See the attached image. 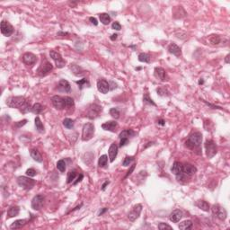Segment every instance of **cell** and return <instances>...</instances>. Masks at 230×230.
<instances>
[{
    "instance_id": "cell-1",
    "label": "cell",
    "mask_w": 230,
    "mask_h": 230,
    "mask_svg": "<svg viewBox=\"0 0 230 230\" xmlns=\"http://www.w3.org/2000/svg\"><path fill=\"white\" fill-rule=\"evenodd\" d=\"M6 104L10 108H16L20 110L23 113H25L30 111V102L23 96H12L6 100Z\"/></svg>"
},
{
    "instance_id": "cell-2",
    "label": "cell",
    "mask_w": 230,
    "mask_h": 230,
    "mask_svg": "<svg viewBox=\"0 0 230 230\" xmlns=\"http://www.w3.org/2000/svg\"><path fill=\"white\" fill-rule=\"evenodd\" d=\"M202 142V134L199 131H192L188 137L187 141L185 142V146L190 149L195 150L199 148Z\"/></svg>"
},
{
    "instance_id": "cell-3",
    "label": "cell",
    "mask_w": 230,
    "mask_h": 230,
    "mask_svg": "<svg viewBox=\"0 0 230 230\" xmlns=\"http://www.w3.org/2000/svg\"><path fill=\"white\" fill-rule=\"evenodd\" d=\"M17 184L25 191L32 190L34 185L36 184V181L30 178L29 176H19L17 178Z\"/></svg>"
},
{
    "instance_id": "cell-4",
    "label": "cell",
    "mask_w": 230,
    "mask_h": 230,
    "mask_svg": "<svg viewBox=\"0 0 230 230\" xmlns=\"http://www.w3.org/2000/svg\"><path fill=\"white\" fill-rule=\"evenodd\" d=\"M95 125L91 122L85 123L83 126L82 129V140L83 141H89L93 138L95 135Z\"/></svg>"
},
{
    "instance_id": "cell-5",
    "label": "cell",
    "mask_w": 230,
    "mask_h": 230,
    "mask_svg": "<svg viewBox=\"0 0 230 230\" xmlns=\"http://www.w3.org/2000/svg\"><path fill=\"white\" fill-rule=\"evenodd\" d=\"M52 69H53L52 64L50 62H49L46 59H43L41 64L40 65V66L37 69V74L40 77H45L52 71Z\"/></svg>"
},
{
    "instance_id": "cell-6",
    "label": "cell",
    "mask_w": 230,
    "mask_h": 230,
    "mask_svg": "<svg viewBox=\"0 0 230 230\" xmlns=\"http://www.w3.org/2000/svg\"><path fill=\"white\" fill-rule=\"evenodd\" d=\"M205 150L206 156L209 159H211L217 153V148L213 140H207L205 142Z\"/></svg>"
},
{
    "instance_id": "cell-7",
    "label": "cell",
    "mask_w": 230,
    "mask_h": 230,
    "mask_svg": "<svg viewBox=\"0 0 230 230\" xmlns=\"http://www.w3.org/2000/svg\"><path fill=\"white\" fill-rule=\"evenodd\" d=\"M49 56L50 58L54 60L56 66L58 68H62L66 65V60H64V59L62 58V56L60 55L59 52L56 51V50H50L49 51Z\"/></svg>"
},
{
    "instance_id": "cell-8",
    "label": "cell",
    "mask_w": 230,
    "mask_h": 230,
    "mask_svg": "<svg viewBox=\"0 0 230 230\" xmlns=\"http://www.w3.org/2000/svg\"><path fill=\"white\" fill-rule=\"evenodd\" d=\"M211 210H212V213L215 217H217L219 220L221 221H225L226 218H227V216H228V213H227V210L220 207L218 204H214L211 208Z\"/></svg>"
},
{
    "instance_id": "cell-9",
    "label": "cell",
    "mask_w": 230,
    "mask_h": 230,
    "mask_svg": "<svg viewBox=\"0 0 230 230\" xmlns=\"http://www.w3.org/2000/svg\"><path fill=\"white\" fill-rule=\"evenodd\" d=\"M51 102H52V105L55 107V109H57L59 111L64 110L65 108H66L65 99H64V97H61L59 95L52 96L51 97Z\"/></svg>"
},
{
    "instance_id": "cell-10",
    "label": "cell",
    "mask_w": 230,
    "mask_h": 230,
    "mask_svg": "<svg viewBox=\"0 0 230 230\" xmlns=\"http://www.w3.org/2000/svg\"><path fill=\"white\" fill-rule=\"evenodd\" d=\"M44 196L41 194H37L36 196H34L32 199V209L33 210H41L43 207L44 204Z\"/></svg>"
},
{
    "instance_id": "cell-11",
    "label": "cell",
    "mask_w": 230,
    "mask_h": 230,
    "mask_svg": "<svg viewBox=\"0 0 230 230\" xmlns=\"http://www.w3.org/2000/svg\"><path fill=\"white\" fill-rule=\"evenodd\" d=\"M102 106H100L96 103H93V104H91L89 106L88 113H87V118H89L91 120H94L96 117H98L99 114L102 113Z\"/></svg>"
},
{
    "instance_id": "cell-12",
    "label": "cell",
    "mask_w": 230,
    "mask_h": 230,
    "mask_svg": "<svg viewBox=\"0 0 230 230\" xmlns=\"http://www.w3.org/2000/svg\"><path fill=\"white\" fill-rule=\"evenodd\" d=\"M142 205L141 204H137L135 205L132 210L130 211V213L128 214V218L130 219V221L131 222H134L136 219H138L141 214V211H142Z\"/></svg>"
},
{
    "instance_id": "cell-13",
    "label": "cell",
    "mask_w": 230,
    "mask_h": 230,
    "mask_svg": "<svg viewBox=\"0 0 230 230\" xmlns=\"http://www.w3.org/2000/svg\"><path fill=\"white\" fill-rule=\"evenodd\" d=\"M154 76L157 80L162 81V82H166V81L169 80V77H168L166 71L164 70L163 67H158V66L155 67Z\"/></svg>"
},
{
    "instance_id": "cell-14",
    "label": "cell",
    "mask_w": 230,
    "mask_h": 230,
    "mask_svg": "<svg viewBox=\"0 0 230 230\" xmlns=\"http://www.w3.org/2000/svg\"><path fill=\"white\" fill-rule=\"evenodd\" d=\"M171 172L176 176L177 180L180 181L183 179V173H182V164L180 162H174L171 168Z\"/></svg>"
},
{
    "instance_id": "cell-15",
    "label": "cell",
    "mask_w": 230,
    "mask_h": 230,
    "mask_svg": "<svg viewBox=\"0 0 230 230\" xmlns=\"http://www.w3.org/2000/svg\"><path fill=\"white\" fill-rule=\"evenodd\" d=\"M1 33L5 37H9L14 33V27L8 22L3 20L1 22Z\"/></svg>"
},
{
    "instance_id": "cell-16",
    "label": "cell",
    "mask_w": 230,
    "mask_h": 230,
    "mask_svg": "<svg viewBox=\"0 0 230 230\" xmlns=\"http://www.w3.org/2000/svg\"><path fill=\"white\" fill-rule=\"evenodd\" d=\"M23 62L26 65V66H33L36 62H37V57L36 55H34L31 52H26L23 55Z\"/></svg>"
},
{
    "instance_id": "cell-17",
    "label": "cell",
    "mask_w": 230,
    "mask_h": 230,
    "mask_svg": "<svg viewBox=\"0 0 230 230\" xmlns=\"http://www.w3.org/2000/svg\"><path fill=\"white\" fill-rule=\"evenodd\" d=\"M96 85H97L98 91L101 94L105 95V94H107L110 91V84L107 82L105 79H102V78L99 79L98 81H97Z\"/></svg>"
},
{
    "instance_id": "cell-18",
    "label": "cell",
    "mask_w": 230,
    "mask_h": 230,
    "mask_svg": "<svg viewBox=\"0 0 230 230\" xmlns=\"http://www.w3.org/2000/svg\"><path fill=\"white\" fill-rule=\"evenodd\" d=\"M57 90L60 93H70L71 92V85L65 79H61L58 85H57Z\"/></svg>"
},
{
    "instance_id": "cell-19",
    "label": "cell",
    "mask_w": 230,
    "mask_h": 230,
    "mask_svg": "<svg viewBox=\"0 0 230 230\" xmlns=\"http://www.w3.org/2000/svg\"><path fill=\"white\" fill-rule=\"evenodd\" d=\"M196 172H197V168H196L193 164H189V163H186V164H182V173H183L185 175L192 176V175H193Z\"/></svg>"
},
{
    "instance_id": "cell-20",
    "label": "cell",
    "mask_w": 230,
    "mask_h": 230,
    "mask_svg": "<svg viewBox=\"0 0 230 230\" xmlns=\"http://www.w3.org/2000/svg\"><path fill=\"white\" fill-rule=\"evenodd\" d=\"M118 127H119V125L115 120H109V121H106L103 124H102V130L107 131L115 132L117 131Z\"/></svg>"
},
{
    "instance_id": "cell-21",
    "label": "cell",
    "mask_w": 230,
    "mask_h": 230,
    "mask_svg": "<svg viewBox=\"0 0 230 230\" xmlns=\"http://www.w3.org/2000/svg\"><path fill=\"white\" fill-rule=\"evenodd\" d=\"M118 148L119 147L117 146L116 143H113L110 148H109V150H108V154H109V158H110V162L113 163L114 162V160L117 157V155H118Z\"/></svg>"
},
{
    "instance_id": "cell-22",
    "label": "cell",
    "mask_w": 230,
    "mask_h": 230,
    "mask_svg": "<svg viewBox=\"0 0 230 230\" xmlns=\"http://www.w3.org/2000/svg\"><path fill=\"white\" fill-rule=\"evenodd\" d=\"M182 217V212L180 210H174L172 213L170 214L169 219L170 221H172L173 223H178Z\"/></svg>"
},
{
    "instance_id": "cell-23",
    "label": "cell",
    "mask_w": 230,
    "mask_h": 230,
    "mask_svg": "<svg viewBox=\"0 0 230 230\" xmlns=\"http://www.w3.org/2000/svg\"><path fill=\"white\" fill-rule=\"evenodd\" d=\"M168 49L169 53H171V54H173V55H174L176 57H180L181 55V48L177 44H175V43H171L168 46V49Z\"/></svg>"
},
{
    "instance_id": "cell-24",
    "label": "cell",
    "mask_w": 230,
    "mask_h": 230,
    "mask_svg": "<svg viewBox=\"0 0 230 230\" xmlns=\"http://www.w3.org/2000/svg\"><path fill=\"white\" fill-rule=\"evenodd\" d=\"M30 155H31L32 158H33L34 161H36L38 163H42L43 158H42V156H41V154L40 153V151L38 149H36V148L31 149Z\"/></svg>"
},
{
    "instance_id": "cell-25",
    "label": "cell",
    "mask_w": 230,
    "mask_h": 230,
    "mask_svg": "<svg viewBox=\"0 0 230 230\" xmlns=\"http://www.w3.org/2000/svg\"><path fill=\"white\" fill-rule=\"evenodd\" d=\"M70 69H71L72 73L77 77H82L85 74V71L83 69L82 67L76 65V64H71L70 65Z\"/></svg>"
},
{
    "instance_id": "cell-26",
    "label": "cell",
    "mask_w": 230,
    "mask_h": 230,
    "mask_svg": "<svg viewBox=\"0 0 230 230\" xmlns=\"http://www.w3.org/2000/svg\"><path fill=\"white\" fill-rule=\"evenodd\" d=\"M27 222H28L27 219H18V220H16L14 223L11 224L10 229H20V228H23L27 224Z\"/></svg>"
},
{
    "instance_id": "cell-27",
    "label": "cell",
    "mask_w": 230,
    "mask_h": 230,
    "mask_svg": "<svg viewBox=\"0 0 230 230\" xmlns=\"http://www.w3.org/2000/svg\"><path fill=\"white\" fill-rule=\"evenodd\" d=\"M20 212V208L18 206H12L9 208V210H7L6 213V218H11V217H15L18 216V214Z\"/></svg>"
},
{
    "instance_id": "cell-28",
    "label": "cell",
    "mask_w": 230,
    "mask_h": 230,
    "mask_svg": "<svg viewBox=\"0 0 230 230\" xmlns=\"http://www.w3.org/2000/svg\"><path fill=\"white\" fill-rule=\"evenodd\" d=\"M196 206H197L199 209H200L201 210H203V211H205V212H208V211L210 210V204H209L207 201L203 200V199L198 200L197 202H196Z\"/></svg>"
},
{
    "instance_id": "cell-29",
    "label": "cell",
    "mask_w": 230,
    "mask_h": 230,
    "mask_svg": "<svg viewBox=\"0 0 230 230\" xmlns=\"http://www.w3.org/2000/svg\"><path fill=\"white\" fill-rule=\"evenodd\" d=\"M44 109H45V107L42 105V104H41V103H39V102H36V103H34L33 106H32V108H31V112L34 113V114L38 115L40 114V113H41L43 111H44Z\"/></svg>"
},
{
    "instance_id": "cell-30",
    "label": "cell",
    "mask_w": 230,
    "mask_h": 230,
    "mask_svg": "<svg viewBox=\"0 0 230 230\" xmlns=\"http://www.w3.org/2000/svg\"><path fill=\"white\" fill-rule=\"evenodd\" d=\"M209 40H210V43L211 45H213V46H218V45L221 43L222 38H221L220 35H215V34H213V35H210V36Z\"/></svg>"
},
{
    "instance_id": "cell-31",
    "label": "cell",
    "mask_w": 230,
    "mask_h": 230,
    "mask_svg": "<svg viewBox=\"0 0 230 230\" xmlns=\"http://www.w3.org/2000/svg\"><path fill=\"white\" fill-rule=\"evenodd\" d=\"M192 226H193V223L192 220H184L179 224L178 228L181 230H189L192 228Z\"/></svg>"
},
{
    "instance_id": "cell-32",
    "label": "cell",
    "mask_w": 230,
    "mask_h": 230,
    "mask_svg": "<svg viewBox=\"0 0 230 230\" xmlns=\"http://www.w3.org/2000/svg\"><path fill=\"white\" fill-rule=\"evenodd\" d=\"M34 124H35V127H36V130L37 131L40 132V133H44L45 132V130H44V126L41 120V119L37 116L34 120Z\"/></svg>"
},
{
    "instance_id": "cell-33",
    "label": "cell",
    "mask_w": 230,
    "mask_h": 230,
    "mask_svg": "<svg viewBox=\"0 0 230 230\" xmlns=\"http://www.w3.org/2000/svg\"><path fill=\"white\" fill-rule=\"evenodd\" d=\"M99 19H100V22L104 24V25H108L110 23H111V17L108 14L106 13H102L99 15Z\"/></svg>"
},
{
    "instance_id": "cell-34",
    "label": "cell",
    "mask_w": 230,
    "mask_h": 230,
    "mask_svg": "<svg viewBox=\"0 0 230 230\" xmlns=\"http://www.w3.org/2000/svg\"><path fill=\"white\" fill-rule=\"evenodd\" d=\"M135 135V132L133 131L132 130H125V131H122L120 133L119 135V138L121 139V138H128L130 139V138H131Z\"/></svg>"
},
{
    "instance_id": "cell-35",
    "label": "cell",
    "mask_w": 230,
    "mask_h": 230,
    "mask_svg": "<svg viewBox=\"0 0 230 230\" xmlns=\"http://www.w3.org/2000/svg\"><path fill=\"white\" fill-rule=\"evenodd\" d=\"M62 124H63V126H64L66 129H67V130H71V129L74 128L75 121H74V120H72V119H70V118H66V119L63 120Z\"/></svg>"
},
{
    "instance_id": "cell-36",
    "label": "cell",
    "mask_w": 230,
    "mask_h": 230,
    "mask_svg": "<svg viewBox=\"0 0 230 230\" xmlns=\"http://www.w3.org/2000/svg\"><path fill=\"white\" fill-rule=\"evenodd\" d=\"M107 163H108V157L106 155H102L100 156L98 160V166L101 168H105L107 166Z\"/></svg>"
},
{
    "instance_id": "cell-37",
    "label": "cell",
    "mask_w": 230,
    "mask_h": 230,
    "mask_svg": "<svg viewBox=\"0 0 230 230\" xmlns=\"http://www.w3.org/2000/svg\"><path fill=\"white\" fill-rule=\"evenodd\" d=\"M77 177V172L76 171H69L67 173V177H66V183L69 184L71 183L72 181H74L75 178Z\"/></svg>"
},
{
    "instance_id": "cell-38",
    "label": "cell",
    "mask_w": 230,
    "mask_h": 230,
    "mask_svg": "<svg viewBox=\"0 0 230 230\" xmlns=\"http://www.w3.org/2000/svg\"><path fill=\"white\" fill-rule=\"evenodd\" d=\"M138 58V60L140 62H144V63H149L150 62V56L147 53H140Z\"/></svg>"
},
{
    "instance_id": "cell-39",
    "label": "cell",
    "mask_w": 230,
    "mask_h": 230,
    "mask_svg": "<svg viewBox=\"0 0 230 230\" xmlns=\"http://www.w3.org/2000/svg\"><path fill=\"white\" fill-rule=\"evenodd\" d=\"M57 168L60 173H64L66 171V162L63 159H60L57 162Z\"/></svg>"
},
{
    "instance_id": "cell-40",
    "label": "cell",
    "mask_w": 230,
    "mask_h": 230,
    "mask_svg": "<svg viewBox=\"0 0 230 230\" xmlns=\"http://www.w3.org/2000/svg\"><path fill=\"white\" fill-rule=\"evenodd\" d=\"M76 84L78 85V87H79L80 90H82L83 87H84V85H87V87H90V84L88 82V80L85 79V78H83V79L79 80V81H76Z\"/></svg>"
},
{
    "instance_id": "cell-41",
    "label": "cell",
    "mask_w": 230,
    "mask_h": 230,
    "mask_svg": "<svg viewBox=\"0 0 230 230\" xmlns=\"http://www.w3.org/2000/svg\"><path fill=\"white\" fill-rule=\"evenodd\" d=\"M143 102H144V103H148V104H151V105H153V106H156V104L153 102V100L149 97V95H148V93L144 94V96H143Z\"/></svg>"
},
{
    "instance_id": "cell-42",
    "label": "cell",
    "mask_w": 230,
    "mask_h": 230,
    "mask_svg": "<svg viewBox=\"0 0 230 230\" xmlns=\"http://www.w3.org/2000/svg\"><path fill=\"white\" fill-rule=\"evenodd\" d=\"M134 156H126L124 160L122 161V165L123 166H129L134 161Z\"/></svg>"
},
{
    "instance_id": "cell-43",
    "label": "cell",
    "mask_w": 230,
    "mask_h": 230,
    "mask_svg": "<svg viewBox=\"0 0 230 230\" xmlns=\"http://www.w3.org/2000/svg\"><path fill=\"white\" fill-rule=\"evenodd\" d=\"M110 114L112 115V117L115 120L120 118V112H119V110L117 108H112L110 110Z\"/></svg>"
},
{
    "instance_id": "cell-44",
    "label": "cell",
    "mask_w": 230,
    "mask_h": 230,
    "mask_svg": "<svg viewBox=\"0 0 230 230\" xmlns=\"http://www.w3.org/2000/svg\"><path fill=\"white\" fill-rule=\"evenodd\" d=\"M65 99V102H66V107H73L75 105V102H74V99L72 97H69V96H65L64 97Z\"/></svg>"
},
{
    "instance_id": "cell-45",
    "label": "cell",
    "mask_w": 230,
    "mask_h": 230,
    "mask_svg": "<svg viewBox=\"0 0 230 230\" xmlns=\"http://www.w3.org/2000/svg\"><path fill=\"white\" fill-rule=\"evenodd\" d=\"M156 92L157 94L160 95V96H168L169 95V93L166 89H164L163 87H160V88H157L156 89Z\"/></svg>"
},
{
    "instance_id": "cell-46",
    "label": "cell",
    "mask_w": 230,
    "mask_h": 230,
    "mask_svg": "<svg viewBox=\"0 0 230 230\" xmlns=\"http://www.w3.org/2000/svg\"><path fill=\"white\" fill-rule=\"evenodd\" d=\"M25 174H26V175H27V176H29V177H34V176L37 174L36 171H35L33 168H29V169H27Z\"/></svg>"
},
{
    "instance_id": "cell-47",
    "label": "cell",
    "mask_w": 230,
    "mask_h": 230,
    "mask_svg": "<svg viewBox=\"0 0 230 230\" xmlns=\"http://www.w3.org/2000/svg\"><path fill=\"white\" fill-rule=\"evenodd\" d=\"M158 228L159 229H173V228L171 226H169L168 224H165V223L158 224Z\"/></svg>"
},
{
    "instance_id": "cell-48",
    "label": "cell",
    "mask_w": 230,
    "mask_h": 230,
    "mask_svg": "<svg viewBox=\"0 0 230 230\" xmlns=\"http://www.w3.org/2000/svg\"><path fill=\"white\" fill-rule=\"evenodd\" d=\"M112 28H113V30H116V31H120V30H121V25H120V23H118V22H113V24H112Z\"/></svg>"
},
{
    "instance_id": "cell-49",
    "label": "cell",
    "mask_w": 230,
    "mask_h": 230,
    "mask_svg": "<svg viewBox=\"0 0 230 230\" xmlns=\"http://www.w3.org/2000/svg\"><path fill=\"white\" fill-rule=\"evenodd\" d=\"M26 123H27V120H23L21 121H17L16 123V126L17 128H21V127L24 126Z\"/></svg>"
},
{
    "instance_id": "cell-50",
    "label": "cell",
    "mask_w": 230,
    "mask_h": 230,
    "mask_svg": "<svg viewBox=\"0 0 230 230\" xmlns=\"http://www.w3.org/2000/svg\"><path fill=\"white\" fill-rule=\"evenodd\" d=\"M204 103H206L208 106H210V107H212L213 109H219V110H223V108H221V107H219V106H217V105H214V104H211V103H209L208 102H206L205 100H201Z\"/></svg>"
},
{
    "instance_id": "cell-51",
    "label": "cell",
    "mask_w": 230,
    "mask_h": 230,
    "mask_svg": "<svg viewBox=\"0 0 230 230\" xmlns=\"http://www.w3.org/2000/svg\"><path fill=\"white\" fill-rule=\"evenodd\" d=\"M129 143V139L128 138H121L120 139V148H122L124 146H126Z\"/></svg>"
},
{
    "instance_id": "cell-52",
    "label": "cell",
    "mask_w": 230,
    "mask_h": 230,
    "mask_svg": "<svg viewBox=\"0 0 230 230\" xmlns=\"http://www.w3.org/2000/svg\"><path fill=\"white\" fill-rule=\"evenodd\" d=\"M135 165H136V164H132V165H131V168H130V170H129V171H128V172H127V174H126V175H125V177H124V179H126V178H128V177H129V176H130V175H131V173H132V172H133V170H134V169H135Z\"/></svg>"
},
{
    "instance_id": "cell-53",
    "label": "cell",
    "mask_w": 230,
    "mask_h": 230,
    "mask_svg": "<svg viewBox=\"0 0 230 230\" xmlns=\"http://www.w3.org/2000/svg\"><path fill=\"white\" fill-rule=\"evenodd\" d=\"M89 21L91 22V23H93L94 25H98V22H97V20H96V18H95V17H90L89 18Z\"/></svg>"
},
{
    "instance_id": "cell-54",
    "label": "cell",
    "mask_w": 230,
    "mask_h": 230,
    "mask_svg": "<svg viewBox=\"0 0 230 230\" xmlns=\"http://www.w3.org/2000/svg\"><path fill=\"white\" fill-rule=\"evenodd\" d=\"M83 178H84V175H83L82 174H79V176H78V177H77V181L73 182V185H77L78 182H80V181H82Z\"/></svg>"
},
{
    "instance_id": "cell-55",
    "label": "cell",
    "mask_w": 230,
    "mask_h": 230,
    "mask_svg": "<svg viewBox=\"0 0 230 230\" xmlns=\"http://www.w3.org/2000/svg\"><path fill=\"white\" fill-rule=\"evenodd\" d=\"M109 183H110V181H105V182H104V183H103V184L102 185V191H104V190L106 189V187H107V185H108Z\"/></svg>"
},
{
    "instance_id": "cell-56",
    "label": "cell",
    "mask_w": 230,
    "mask_h": 230,
    "mask_svg": "<svg viewBox=\"0 0 230 230\" xmlns=\"http://www.w3.org/2000/svg\"><path fill=\"white\" fill-rule=\"evenodd\" d=\"M107 210H108V209H107V208H103V209H102V210H100V212L98 213V216H102V214L105 213V212H106Z\"/></svg>"
},
{
    "instance_id": "cell-57",
    "label": "cell",
    "mask_w": 230,
    "mask_h": 230,
    "mask_svg": "<svg viewBox=\"0 0 230 230\" xmlns=\"http://www.w3.org/2000/svg\"><path fill=\"white\" fill-rule=\"evenodd\" d=\"M157 123H158L159 125H161V126H164V125H165V121H164V120H162V119L158 120Z\"/></svg>"
},
{
    "instance_id": "cell-58",
    "label": "cell",
    "mask_w": 230,
    "mask_h": 230,
    "mask_svg": "<svg viewBox=\"0 0 230 230\" xmlns=\"http://www.w3.org/2000/svg\"><path fill=\"white\" fill-rule=\"evenodd\" d=\"M117 36H118V34H116V33H114V34H113L111 37H110V39L112 40V41H115L116 39H117Z\"/></svg>"
},
{
    "instance_id": "cell-59",
    "label": "cell",
    "mask_w": 230,
    "mask_h": 230,
    "mask_svg": "<svg viewBox=\"0 0 230 230\" xmlns=\"http://www.w3.org/2000/svg\"><path fill=\"white\" fill-rule=\"evenodd\" d=\"M225 62H226L227 64L229 63V54H228V55L226 56V58H225Z\"/></svg>"
},
{
    "instance_id": "cell-60",
    "label": "cell",
    "mask_w": 230,
    "mask_h": 230,
    "mask_svg": "<svg viewBox=\"0 0 230 230\" xmlns=\"http://www.w3.org/2000/svg\"><path fill=\"white\" fill-rule=\"evenodd\" d=\"M204 84V80L202 79V78H200L199 80V84Z\"/></svg>"
},
{
    "instance_id": "cell-61",
    "label": "cell",
    "mask_w": 230,
    "mask_h": 230,
    "mask_svg": "<svg viewBox=\"0 0 230 230\" xmlns=\"http://www.w3.org/2000/svg\"><path fill=\"white\" fill-rule=\"evenodd\" d=\"M141 69V67H138V68H136V70H140Z\"/></svg>"
}]
</instances>
